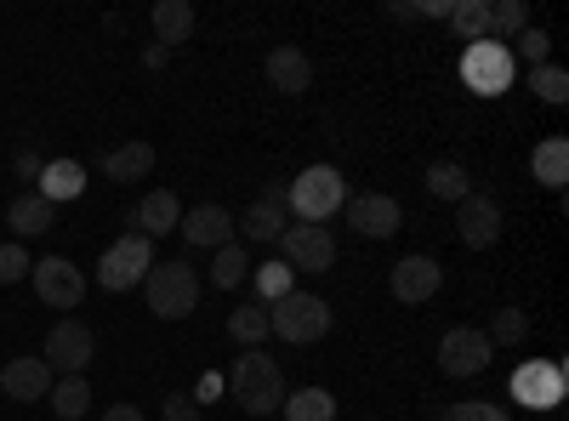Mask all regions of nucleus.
Wrapping results in <instances>:
<instances>
[{
  "instance_id": "13",
  "label": "nucleus",
  "mask_w": 569,
  "mask_h": 421,
  "mask_svg": "<svg viewBox=\"0 0 569 421\" xmlns=\"http://www.w3.org/2000/svg\"><path fill=\"white\" fill-rule=\"evenodd\" d=\"M342 211H348V228L365 233V240H388V233L405 228V206L393 194H353Z\"/></svg>"
},
{
  "instance_id": "11",
  "label": "nucleus",
  "mask_w": 569,
  "mask_h": 421,
  "mask_svg": "<svg viewBox=\"0 0 569 421\" xmlns=\"http://www.w3.org/2000/svg\"><path fill=\"white\" fill-rule=\"evenodd\" d=\"M490 337L479 331V324H456V331H445V342H439V364H445V377H485L490 370Z\"/></svg>"
},
{
  "instance_id": "28",
  "label": "nucleus",
  "mask_w": 569,
  "mask_h": 421,
  "mask_svg": "<svg viewBox=\"0 0 569 421\" xmlns=\"http://www.w3.org/2000/svg\"><path fill=\"white\" fill-rule=\"evenodd\" d=\"M445 23H450L467 46L485 40V34H490V0H450V18H445Z\"/></svg>"
},
{
  "instance_id": "12",
  "label": "nucleus",
  "mask_w": 569,
  "mask_h": 421,
  "mask_svg": "<svg viewBox=\"0 0 569 421\" xmlns=\"http://www.w3.org/2000/svg\"><path fill=\"white\" fill-rule=\"evenodd\" d=\"M388 285H393V297L405 308H421V302H433L445 291V268L433 257H399L393 273H388Z\"/></svg>"
},
{
  "instance_id": "24",
  "label": "nucleus",
  "mask_w": 569,
  "mask_h": 421,
  "mask_svg": "<svg viewBox=\"0 0 569 421\" xmlns=\"http://www.w3.org/2000/svg\"><path fill=\"white\" fill-rule=\"evenodd\" d=\"M154 34H160V52L166 46H188V34H194V7H188V0H160L154 7Z\"/></svg>"
},
{
  "instance_id": "22",
  "label": "nucleus",
  "mask_w": 569,
  "mask_h": 421,
  "mask_svg": "<svg viewBox=\"0 0 569 421\" xmlns=\"http://www.w3.org/2000/svg\"><path fill=\"white\" fill-rule=\"evenodd\" d=\"M530 171H536L541 189H552V194H558L563 182H569V137H547V143H536Z\"/></svg>"
},
{
  "instance_id": "6",
  "label": "nucleus",
  "mask_w": 569,
  "mask_h": 421,
  "mask_svg": "<svg viewBox=\"0 0 569 421\" xmlns=\"http://www.w3.org/2000/svg\"><path fill=\"white\" fill-rule=\"evenodd\" d=\"M149 268H154V240L126 233V240H114V245L103 251L98 285H103V291H131V285H142V279H149Z\"/></svg>"
},
{
  "instance_id": "35",
  "label": "nucleus",
  "mask_w": 569,
  "mask_h": 421,
  "mask_svg": "<svg viewBox=\"0 0 569 421\" xmlns=\"http://www.w3.org/2000/svg\"><path fill=\"white\" fill-rule=\"evenodd\" d=\"M507 52H518V58H525V63H530V69H541V63H547V58H552V34H547V29H536V23H530V29H525V34H518V40H512V46H507Z\"/></svg>"
},
{
  "instance_id": "30",
  "label": "nucleus",
  "mask_w": 569,
  "mask_h": 421,
  "mask_svg": "<svg viewBox=\"0 0 569 421\" xmlns=\"http://www.w3.org/2000/svg\"><path fill=\"white\" fill-rule=\"evenodd\" d=\"M246 273H251V251H246L240 240H228V245L217 251V262H211V285H217V291H233Z\"/></svg>"
},
{
  "instance_id": "31",
  "label": "nucleus",
  "mask_w": 569,
  "mask_h": 421,
  "mask_svg": "<svg viewBox=\"0 0 569 421\" xmlns=\"http://www.w3.org/2000/svg\"><path fill=\"white\" fill-rule=\"evenodd\" d=\"M228 337L240 342V348H262V337H268V308H262V302L233 308V313H228Z\"/></svg>"
},
{
  "instance_id": "16",
  "label": "nucleus",
  "mask_w": 569,
  "mask_h": 421,
  "mask_svg": "<svg viewBox=\"0 0 569 421\" xmlns=\"http://www.w3.org/2000/svg\"><path fill=\"white\" fill-rule=\"evenodd\" d=\"M262 74L273 91H284V98H302V91L313 86V58L302 52V46H273V52L262 58Z\"/></svg>"
},
{
  "instance_id": "18",
  "label": "nucleus",
  "mask_w": 569,
  "mask_h": 421,
  "mask_svg": "<svg viewBox=\"0 0 569 421\" xmlns=\"http://www.w3.org/2000/svg\"><path fill=\"white\" fill-rule=\"evenodd\" d=\"M177 233H182L188 245H200V251H222L233 240V217L222 206H194V211H182Z\"/></svg>"
},
{
  "instance_id": "19",
  "label": "nucleus",
  "mask_w": 569,
  "mask_h": 421,
  "mask_svg": "<svg viewBox=\"0 0 569 421\" xmlns=\"http://www.w3.org/2000/svg\"><path fill=\"white\" fill-rule=\"evenodd\" d=\"M177 222H182V206H177L171 189H149L137 200V211H131V228L142 233V240H166Z\"/></svg>"
},
{
  "instance_id": "39",
  "label": "nucleus",
  "mask_w": 569,
  "mask_h": 421,
  "mask_svg": "<svg viewBox=\"0 0 569 421\" xmlns=\"http://www.w3.org/2000/svg\"><path fill=\"white\" fill-rule=\"evenodd\" d=\"M416 18H450V0H421Z\"/></svg>"
},
{
  "instance_id": "33",
  "label": "nucleus",
  "mask_w": 569,
  "mask_h": 421,
  "mask_svg": "<svg viewBox=\"0 0 569 421\" xmlns=\"http://www.w3.org/2000/svg\"><path fill=\"white\" fill-rule=\"evenodd\" d=\"M257 273V302L262 308H273L279 297H291L297 285H291V268H284V262H262V268H251Z\"/></svg>"
},
{
  "instance_id": "3",
  "label": "nucleus",
  "mask_w": 569,
  "mask_h": 421,
  "mask_svg": "<svg viewBox=\"0 0 569 421\" xmlns=\"http://www.w3.org/2000/svg\"><path fill=\"white\" fill-rule=\"evenodd\" d=\"M142 297H149V313L154 319H188L200 308V273L188 262H154L149 279H142Z\"/></svg>"
},
{
  "instance_id": "9",
  "label": "nucleus",
  "mask_w": 569,
  "mask_h": 421,
  "mask_svg": "<svg viewBox=\"0 0 569 421\" xmlns=\"http://www.w3.org/2000/svg\"><path fill=\"white\" fill-rule=\"evenodd\" d=\"M284 228H291V206H284V182H268L262 200H257L246 217H233V233H240L246 245H279V240H284Z\"/></svg>"
},
{
  "instance_id": "42",
  "label": "nucleus",
  "mask_w": 569,
  "mask_h": 421,
  "mask_svg": "<svg viewBox=\"0 0 569 421\" xmlns=\"http://www.w3.org/2000/svg\"><path fill=\"white\" fill-rule=\"evenodd\" d=\"M388 18H399V23H416V7H405V0H393V7H388Z\"/></svg>"
},
{
  "instance_id": "38",
  "label": "nucleus",
  "mask_w": 569,
  "mask_h": 421,
  "mask_svg": "<svg viewBox=\"0 0 569 421\" xmlns=\"http://www.w3.org/2000/svg\"><path fill=\"white\" fill-rule=\"evenodd\" d=\"M166 421H200V399L194 393H171L166 399Z\"/></svg>"
},
{
  "instance_id": "37",
  "label": "nucleus",
  "mask_w": 569,
  "mask_h": 421,
  "mask_svg": "<svg viewBox=\"0 0 569 421\" xmlns=\"http://www.w3.org/2000/svg\"><path fill=\"white\" fill-rule=\"evenodd\" d=\"M445 421H512V415L501 404H490V399H467V404H450Z\"/></svg>"
},
{
  "instance_id": "23",
  "label": "nucleus",
  "mask_w": 569,
  "mask_h": 421,
  "mask_svg": "<svg viewBox=\"0 0 569 421\" xmlns=\"http://www.w3.org/2000/svg\"><path fill=\"white\" fill-rule=\"evenodd\" d=\"M154 143H142V137H137V143H120V149H109V160H103V171L114 177V182H142V177H149L154 171Z\"/></svg>"
},
{
  "instance_id": "25",
  "label": "nucleus",
  "mask_w": 569,
  "mask_h": 421,
  "mask_svg": "<svg viewBox=\"0 0 569 421\" xmlns=\"http://www.w3.org/2000/svg\"><path fill=\"white\" fill-rule=\"evenodd\" d=\"M279 415L284 421H337V399H330L325 388H302V393H284Z\"/></svg>"
},
{
  "instance_id": "8",
  "label": "nucleus",
  "mask_w": 569,
  "mask_h": 421,
  "mask_svg": "<svg viewBox=\"0 0 569 421\" xmlns=\"http://www.w3.org/2000/svg\"><path fill=\"white\" fill-rule=\"evenodd\" d=\"M91 353H98V337H91V324L86 319H58L52 331H46V364L58 370V377H86V364Z\"/></svg>"
},
{
  "instance_id": "26",
  "label": "nucleus",
  "mask_w": 569,
  "mask_h": 421,
  "mask_svg": "<svg viewBox=\"0 0 569 421\" xmlns=\"http://www.w3.org/2000/svg\"><path fill=\"white\" fill-rule=\"evenodd\" d=\"M427 194H433V200H450V206H461V200L472 194V177H467V166H456V160L427 166Z\"/></svg>"
},
{
  "instance_id": "17",
  "label": "nucleus",
  "mask_w": 569,
  "mask_h": 421,
  "mask_svg": "<svg viewBox=\"0 0 569 421\" xmlns=\"http://www.w3.org/2000/svg\"><path fill=\"white\" fill-rule=\"evenodd\" d=\"M563 364H525L512 377V399L518 404H530V410H552L558 399H563Z\"/></svg>"
},
{
  "instance_id": "5",
  "label": "nucleus",
  "mask_w": 569,
  "mask_h": 421,
  "mask_svg": "<svg viewBox=\"0 0 569 421\" xmlns=\"http://www.w3.org/2000/svg\"><path fill=\"white\" fill-rule=\"evenodd\" d=\"M461 86L479 91V98H501L512 86V52L501 40H472L461 52Z\"/></svg>"
},
{
  "instance_id": "32",
  "label": "nucleus",
  "mask_w": 569,
  "mask_h": 421,
  "mask_svg": "<svg viewBox=\"0 0 569 421\" xmlns=\"http://www.w3.org/2000/svg\"><path fill=\"white\" fill-rule=\"evenodd\" d=\"M485 337H490V348H518V342L530 337V319H525V308H496Z\"/></svg>"
},
{
  "instance_id": "10",
  "label": "nucleus",
  "mask_w": 569,
  "mask_h": 421,
  "mask_svg": "<svg viewBox=\"0 0 569 421\" xmlns=\"http://www.w3.org/2000/svg\"><path fill=\"white\" fill-rule=\"evenodd\" d=\"M29 273H34V297H40L46 308L69 313V308H80V302H86V273H80L69 257H40Z\"/></svg>"
},
{
  "instance_id": "29",
  "label": "nucleus",
  "mask_w": 569,
  "mask_h": 421,
  "mask_svg": "<svg viewBox=\"0 0 569 421\" xmlns=\"http://www.w3.org/2000/svg\"><path fill=\"white\" fill-rule=\"evenodd\" d=\"M530 29V7H525V0H490V34L485 40H518V34H525Z\"/></svg>"
},
{
  "instance_id": "7",
  "label": "nucleus",
  "mask_w": 569,
  "mask_h": 421,
  "mask_svg": "<svg viewBox=\"0 0 569 421\" xmlns=\"http://www.w3.org/2000/svg\"><path fill=\"white\" fill-rule=\"evenodd\" d=\"M279 262L291 273H325L337 262V233L330 228H313V222H291L279 240Z\"/></svg>"
},
{
  "instance_id": "15",
  "label": "nucleus",
  "mask_w": 569,
  "mask_h": 421,
  "mask_svg": "<svg viewBox=\"0 0 569 421\" xmlns=\"http://www.w3.org/2000/svg\"><path fill=\"white\" fill-rule=\"evenodd\" d=\"M58 382V370L46 364V359H12V364H0V393L18 399V404H40L46 393H52Z\"/></svg>"
},
{
  "instance_id": "41",
  "label": "nucleus",
  "mask_w": 569,
  "mask_h": 421,
  "mask_svg": "<svg viewBox=\"0 0 569 421\" xmlns=\"http://www.w3.org/2000/svg\"><path fill=\"white\" fill-rule=\"evenodd\" d=\"M103 421H142V410L137 404H114V410H103Z\"/></svg>"
},
{
  "instance_id": "20",
  "label": "nucleus",
  "mask_w": 569,
  "mask_h": 421,
  "mask_svg": "<svg viewBox=\"0 0 569 421\" xmlns=\"http://www.w3.org/2000/svg\"><path fill=\"white\" fill-rule=\"evenodd\" d=\"M34 194H46L52 206L80 200V194H86V166H80V160H46V171L34 177Z\"/></svg>"
},
{
  "instance_id": "2",
  "label": "nucleus",
  "mask_w": 569,
  "mask_h": 421,
  "mask_svg": "<svg viewBox=\"0 0 569 421\" xmlns=\"http://www.w3.org/2000/svg\"><path fill=\"white\" fill-rule=\"evenodd\" d=\"M284 206H291V217L297 222H330L342 206H348V182H342V171L337 166H308L302 177H291L284 182Z\"/></svg>"
},
{
  "instance_id": "1",
  "label": "nucleus",
  "mask_w": 569,
  "mask_h": 421,
  "mask_svg": "<svg viewBox=\"0 0 569 421\" xmlns=\"http://www.w3.org/2000/svg\"><path fill=\"white\" fill-rule=\"evenodd\" d=\"M228 393H233V404H240L246 415H279V404H284V370L262 353V348H246L240 359H233V370H228Z\"/></svg>"
},
{
  "instance_id": "34",
  "label": "nucleus",
  "mask_w": 569,
  "mask_h": 421,
  "mask_svg": "<svg viewBox=\"0 0 569 421\" xmlns=\"http://www.w3.org/2000/svg\"><path fill=\"white\" fill-rule=\"evenodd\" d=\"M530 91L541 103H569V74L558 63H541V69H530Z\"/></svg>"
},
{
  "instance_id": "27",
  "label": "nucleus",
  "mask_w": 569,
  "mask_h": 421,
  "mask_svg": "<svg viewBox=\"0 0 569 421\" xmlns=\"http://www.w3.org/2000/svg\"><path fill=\"white\" fill-rule=\"evenodd\" d=\"M46 404H52V415H63V421H80V415L91 410V388H86V377H58L52 393H46Z\"/></svg>"
},
{
  "instance_id": "14",
  "label": "nucleus",
  "mask_w": 569,
  "mask_h": 421,
  "mask_svg": "<svg viewBox=\"0 0 569 421\" xmlns=\"http://www.w3.org/2000/svg\"><path fill=\"white\" fill-rule=\"evenodd\" d=\"M456 233H461V245L490 251V245L501 240V206H496L490 194H467V200L456 206Z\"/></svg>"
},
{
  "instance_id": "4",
  "label": "nucleus",
  "mask_w": 569,
  "mask_h": 421,
  "mask_svg": "<svg viewBox=\"0 0 569 421\" xmlns=\"http://www.w3.org/2000/svg\"><path fill=\"white\" fill-rule=\"evenodd\" d=\"M330 331V302L325 297H308V291H291L268 308V337L291 342V348H308Z\"/></svg>"
},
{
  "instance_id": "36",
  "label": "nucleus",
  "mask_w": 569,
  "mask_h": 421,
  "mask_svg": "<svg viewBox=\"0 0 569 421\" xmlns=\"http://www.w3.org/2000/svg\"><path fill=\"white\" fill-rule=\"evenodd\" d=\"M29 251H23V240H7L0 245V285H18V279H29Z\"/></svg>"
},
{
  "instance_id": "40",
  "label": "nucleus",
  "mask_w": 569,
  "mask_h": 421,
  "mask_svg": "<svg viewBox=\"0 0 569 421\" xmlns=\"http://www.w3.org/2000/svg\"><path fill=\"white\" fill-rule=\"evenodd\" d=\"M18 171H23V177H40V171H46V160H40V154H29V149H23V154H18Z\"/></svg>"
},
{
  "instance_id": "21",
  "label": "nucleus",
  "mask_w": 569,
  "mask_h": 421,
  "mask_svg": "<svg viewBox=\"0 0 569 421\" xmlns=\"http://www.w3.org/2000/svg\"><path fill=\"white\" fill-rule=\"evenodd\" d=\"M7 228L18 233V240H29V233H52L58 228V206L46 200V194H18L7 206Z\"/></svg>"
}]
</instances>
